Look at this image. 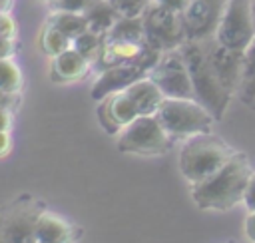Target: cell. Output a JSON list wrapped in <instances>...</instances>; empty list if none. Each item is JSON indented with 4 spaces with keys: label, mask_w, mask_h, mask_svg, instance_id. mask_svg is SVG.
Returning a JSON list of instances; mask_svg holds the SVG:
<instances>
[{
    "label": "cell",
    "mask_w": 255,
    "mask_h": 243,
    "mask_svg": "<svg viewBox=\"0 0 255 243\" xmlns=\"http://www.w3.org/2000/svg\"><path fill=\"white\" fill-rule=\"evenodd\" d=\"M90 0H54V8L62 12H80L84 14Z\"/></svg>",
    "instance_id": "d4e9b609"
},
{
    "label": "cell",
    "mask_w": 255,
    "mask_h": 243,
    "mask_svg": "<svg viewBox=\"0 0 255 243\" xmlns=\"http://www.w3.org/2000/svg\"><path fill=\"white\" fill-rule=\"evenodd\" d=\"M147 78L161 90L165 98H185L195 100L191 78L187 72V66L183 62V56L177 50L163 52L155 66L147 72Z\"/></svg>",
    "instance_id": "ba28073f"
},
{
    "label": "cell",
    "mask_w": 255,
    "mask_h": 243,
    "mask_svg": "<svg viewBox=\"0 0 255 243\" xmlns=\"http://www.w3.org/2000/svg\"><path fill=\"white\" fill-rule=\"evenodd\" d=\"M137 110L133 102L126 96V92H116L102 100L100 106V122L108 133H120L128 123L137 118Z\"/></svg>",
    "instance_id": "7c38bea8"
},
{
    "label": "cell",
    "mask_w": 255,
    "mask_h": 243,
    "mask_svg": "<svg viewBox=\"0 0 255 243\" xmlns=\"http://www.w3.org/2000/svg\"><path fill=\"white\" fill-rule=\"evenodd\" d=\"M237 94L243 104L255 110V40L245 50V64H243V76L241 84L237 88Z\"/></svg>",
    "instance_id": "ac0fdd59"
},
{
    "label": "cell",
    "mask_w": 255,
    "mask_h": 243,
    "mask_svg": "<svg viewBox=\"0 0 255 243\" xmlns=\"http://www.w3.org/2000/svg\"><path fill=\"white\" fill-rule=\"evenodd\" d=\"M171 135L161 127L155 116H137L128 123L118 137V147L124 153L157 155L169 149Z\"/></svg>",
    "instance_id": "8992f818"
},
{
    "label": "cell",
    "mask_w": 255,
    "mask_h": 243,
    "mask_svg": "<svg viewBox=\"0 0 255 243\" xmlns=\"http://www.w3.org/2000/svg\"><path fill=\"white\" fill-rule=\"evenodd\" d=\"M40 44H42V50H44L48 56H52V58L58 56V54H62L64 50L72 48V40H70L66 34H62L58 28L50 26V24H48V28L42 32Z\"/></svg>",
    "instance_id": "603a6c76"
},
{
    "label": "cell",
    "mask_w": 255,
    "mask_h": 243,
    "mask_svg": "<svg viewBox=\"0 0 255 243\" xmlns=\"http://www.w3.org/2000/svg\"><path fill=\"white\" fill-rule=\"evenodd\" d=\"M12 149V137L8 131H0V157Z\"/></svg>",
    "instance_id": "1f68e13d"
},
{
    "label": "cell",
    "mask_w": 255,
    "mask_h": 243,
    "mask_svg": "<svg viewBox=\"0 0 255 243\" xmlns=\"http://www.w3.org/2000/svg\"><path fill=\"white\" fill-rule=\"evenodd\" d=\"M8 100H10V96L0 92V106H6V104H8Z\"/></svg>",
    "instance_id": "836d02e7"
},
{
    "label": "cell",
    "mask_w": 255,
    "mask_h": 243,
    "mask_svg": "<svg viewBox=\"0 0 255 243\" xmlns=\"http://www.w3.org/2000/svg\"><path fill=\"white\" fill-rule=\"evenodd\" d=\"M50 26L58 28L70 40H74L76 36H80L82 32L88 30V22H86L84 14H80V12H62V10H56L50 16Z\"/></svg>",
    "instance_id": "ffe728a7"
},
{
    "label": "cell",
    "mask_w": 255,
    "mask_h": 243,
    "mask_svg": "<svg viewBox=\"0 0 255 243\" xmlns=\"http://www.w3.org/2000/svg\"><path fill=\"white\" fill-rule=\"evenodd\" d=\"M233 155L235 149L211 131L195 133L185 139L179 151V171L191 185H195L219 171Z\"/></svg>",
    "instance_id": "3957f363"
},
{
    "label": "cell",
    "mask_w": 255,
    "mask_h": 243,
    "mask_svg": "<svg viewBox=\"0 0 255 243\" xmlns=\"http://www.w3.org/2000/svg\"><path fill=\"white\" fill-rule=\"evenodd\" d=\"M106 40H122V42H145L143 40V20L141 18H118L110 32L104 36Z\"/></svg>",
    "instance_id": "d6986e66"
},
{
    "label": "cell",
    "mask_w": 255,
    "mask_h": 243,
    "mask_svg": "<svg viewBox=\"0 0 255 243\" xmlns=\"http://www.w3.org/2000/svg\"><path fill=\"white\" fill-rule=\"evenodd\" d=\"M102 46H104V36H100V34H96L92 30H86V32H82L80 36H76L72 40V48L76 52H80L92 64L98 60V56L102 52Z\"/></svg>",
    "instance_id": "44dd1931"
},
{
    "label": "cell",
    "mask_w": 255,
    "mask_h": 243,
    "mask_svg": "<svg viewBox=\"0 0 255 243\" xmlns=\"http://www.w3.org/2000/svg\"><path fill=\"white\" fill-rule=\"evenodd\" d=\"M243 205L249 209V211H255V171L247 183V189H245V195H243Z\"/></svg>",
    "instance_id": "4316f807"
},
{
    "label": "cell",
    "mask_w": 255,
    "mask_h": 243,
    "mask_svg": "<svg viewBox=\"0 0 255 243\" xmlns=\"http://www.w3.org/2000/svg\"><path fill=\"white\" fill-rule=\"evenodd\" d=\"M155 4L163 6V8H169V10H175V12H181L187 4V0H153Z\"/></svg>",
    "instance_id": "f546056e"
},
{
    "label": "cell",
    "mask_w": 255,
    "mask_h": 243,
    "mask_svg": "<svg viewBox=\"0 0 255 243\" xmlns=\"http://www.w3.org/2000/svg\"><path fill=\"white\" fill-rule=\"evenodd\" d=\"M205 48H207V56H209V62H211L215 76L231 94H235L239 84H241V76H243L245 52L225 48L215 38H207Z\"/></svg>",
    "instance_id": "8fae6325"
},
{
    "label": "cell",
    "mask_w": 255,
    "mask_h": 243,
    "mask_svg": "<svg viewBox=\"0 0 255 243\" xmlns=\"http://www.w3.org/2000/svg\"><path fill=\"white\" fill-rule=\"evenodd\" d=\"M124 92L133 102V106H135V110H137L139 116H155V112L159 110L161 102L165 100V96L161 94V90L147 76L135 80Z\"/></svg>",
    "instance_id": "9a60e30c"
},
{
    "label": "cell",
    "mask_w": 255,
    "mask_h": 243,
    "mask_svg": "<svg viewBox=\"0 0 255 243\" xmlns=\"http://www.w3.org/2000/svg\"><path fill=\"white\" fill-rule=\"evenodd\" d=\"M0 243H6V241H4V237H2V235H0Z\"/></svg>",
    "instance_id": "d590c367"
},
{
    "label": "cell",
    "mask_w": 255,
    "mask_h": 243,
    "mask_svg": "<svg viewBox=\"0 0 255 243\" xmlns=\"http://www.w3.org/2000/svg\"><path fill=\"white\" fill-rule=\"evenodd\" d=\"M12 8V0H0V14L8 12Z\"/></svg>",
    "instance_id": "d6a6232c"
},
{
    "label": "cell",
    "mask_w": 255,
    "mask_h": 243,
    "mask_svg": "<svg viewBox=\"0 0 255 243\" xmlns=\"http://www.w3.org/2000/svg\"><path fill=\"white\" fill-rule=\"evenodd\" d=\"M245 235L251 243H255V211H249L245 217Z\"/></svg>",
    "instance_id": "f1b7e54d"
},
{
    "label": "cell",
    "mask_w": 255,
    "mask_h": 243,
    "mask_svg": "<svg viewBox=\"0 0 255 243\" xmlns=\"http://www.w3.org/2000/svg\"><path fill=\"white\" fill-rule=\"evenodd\" d=\"M34 243H38V241H34Z\"/></svg>",
    "instance_id": "8d00e7d4"
},
{
    "label": "cell",
    "mask_w": 255,
    "mask_h": 243,
    "mask_svg": "<svg viewBox=\"0 0 255 243\" xmlns=\"http://www.w3.org/2000/svg\"><path fill=\"white\" fill-rule=\"evenodd\" d=\"M22 86V74H20V68L10 60V58H4L0 60V92L2 94H16Z\"/></svg>",
    "instance_id": "7402d4cb"
},
{
    "label": "cell",
    "mask_w": 255,
    "mask_h": 243,
    "mask_svg": "<svg viewBox=\"0 0 255 243\" xmlns=\"http://www.w3.org/2000/svg\"><path fill=\"white\" fill-rule=\"evenodd\" d=\"M213 38L225 48L245 52L255 40L251 0H225Z\"/></svg>",
    "instance_id": "52a82bcc"
},
{
    "label": "cell",
    "mask_w": 255,
    "mask_h": 243,
    "mask_svg": "<svg viewBox=\"0 0 255 243\" xmlns=\"http://www.w3.org/2000/svg\"><path fill=\"white\" fill-rule=\"evenodd\" d=\"M84 16L88 22V30H92L100 36H106L110 32V28L116 24V20L120 18L108 0H92L86 6Z\"/></svg>",
    "instance_id": "e0dca14e"
},
{
    "label": "cell",
    "mask_w": 255,
    "mask_h": 243,
    "mask_svg": "<svg viewBox=\"0 0 255 243\" xmlns=\"http://www.w3.org/2000/svg\"><path fill=\"white\" fill-rule=\"evenodd\" d=\"M225 0H187L181 10L185 40H207L215 36Z\"/></svg>",
    "instance_id": "9c48e42d"
},
{
    "label": "cell",
    "mask_w": 255,
    "mask_h": 243,
    "mask_svg": "<svg viewBox=\"0 0 255 243\" xmlns=\"http://www.w3.org/2000/svg\"><path fill=\"white\" fill-rule=\"evenodd\" d=\"M90 64L92 62L86 60L80 52H76L74 48H68L62 54L54 56V60H52V80H56V82L80 80L88 74Z\"/></svg>",
    "instance_id": "2e32d148"
},
{
    "label": "cell",
    "mask_w": 255,
    "mask_h": 243,
    "mask_svg": "<svg viewBox=\"0 0 255 243\" xmlns=\"http://www.w3.org/2000/svg\"><path fill=\"white\" fill-rule=\"evenodd\" d=\"M90 2H92V0H90Z\"/></svg>",
    "instance_id": "74e56055"
},
{
    "label": "cell",
    "mask_w": 255,
    "mask_h": 243,
    "mask_svg": "<svg viewBox=\"0 0 255 243\" xmlns=\"http://www.w3.org/2000/svg\"><path fill=\"white\" fill-rule=\"evenodd\" d=\"M143 40L149 48L157 52H169L177 50L185 42L181 12L163 8L155 2L143 12Z\"/></svg>",
    "instance_id": "5b68a950"
},
{
    "label": "cell",
    "mask_w": 255,
    "mask_h": 243,
    "mask_svg": "<svg viewBox=\"0 0 255 243\" xmlns=\"http://www.w3.org/2000/svg\"><path fill=\"white\" fill-rule=\"evenodd\" d=\"M38 211L32 209H14L0 227V235L6 243H34Z\"/></svg>",
    "instance_id": "5bb4252c"
},
{
    "label": "cell",
    "mask_w": 255,
    "mask_h": 243,
    "mask_svg": "<svg viewBox=\"0 0 255 243\" xmlns=\"http://www.w3.org/2000/svg\"><path fill=\"white\" fill-rule=\"evenodd\" d=\"M155 118L171 137L207 133L215 122L213 116L197 100L185 98H165L155 112Z\"/></svg>",
    "instance_id": "277c9868"
},
{
    "label": "cell",
    "mask_w": 255,
    "mask_h": 243,
    "mask_svg": "<svg viewBox=\"0 0 255 243\" xmlns=\"http://www.w3.org/2000/svg\"><path fill=\"white\" fill-rule=\"evenodd\" d=\"M251 14H253V28H255V0H251Z\"/></svg>",
    "instance_id": "e575fe53"
},
{
    "label": "cell",
    "mask_w": 255,
    "mask_h": 243,
    "mask_svg": "<svg viewBox=\"0 0 255 243\" xmlns=\"http://www.w3.org/2000/svg\"><path fill=\"white\" fill-rule=\"evenodd\" d=\"M12 52H14V44H12V40H10V38H2V36H0V60L10 58V56H12Z\"/></svg>",
    "instance_id": "4dcf8cb0"
},
{
    "label": "cell",
    "mask_w": 255,
    "mask_h": 243,
    "mask_svg": "<svg viewBox=\"0 0 255 243\" xmlns=\"http://www.w3.org/2000/svg\"><path fill=\"white\" fill-rule=\"evenodd\" d=\"M76 229L72 223L52 211H40L34 229V241L38 243H72Z\"/></svg>",
    "instance_id": "4fadbf2b"
},
{
    "label": "cell",
    "mask_w": 255,
    "mask_h": 243,
    "mask_svg": "<svg viewBox=\"0 0 255 243\" xmlns=\"http://www.w3.org/2000/svg\"><path fill=\"white\" fill-rule=\"evenodd\" d=\"M0 36L2 38H10V40L16 36V22L8 12L0 14Z\"/></svg>",
    "instance_id": "484cf974"
},
{
    "label": "cell",
    "mask_w": 255,
    "mask_h": 243,
    "mask_svg": "<svg viewBox=\"0 0 255 243\" xmlns=\"http://www.w3.org/2000/svg\"><path fill=\"white\" fill-rule=\"evenodd\" d=\"M179 52L187 66L195 100L213 116L215 122L221 120L233 94L215 76L207 56L205 40H185L179 46Z\"/></svg>",
    "instance_id": "7a4b0ae2"
},
{
    "label": "cell",
    "mask_w": 255,
    "mask_h": 243,
    "mask_svg": "<svg viewBox=\"0 0 255 243\" xmlns=\"http://www.w3.org/2000/svg\"><path fill=\"white\" fill-rule=\"evenodd\" d=\"M12 127V116L6 106H0V131H10Z\"/></svg>",
    "instance_id": "83f0119b"
},
{
    "label": "cell",
    "mask_w": 255,
    "mask_h": 243,
    "mask_svg": "<svg viewBox=\"0 0 255 243\" xmlns=\"http://www.w3.org/2000/svg\"><path fill=\"white\" fill-rule=\"evenodd\" d=\"M120 18H141L153 0H108Z\"/></svg>",
    "instance_id": "cb8c5ba5"
},
{
    "label": "cell",
    "mask_w": 255,
    "mask_h": 243,
    "mask_svg": "<svg viewBox=\"0 0 255 243\" xmlns=\"http://www.w3.org/2000/svg\"><path fill=\"white\" fill-rule=\"evenodd\" d=\"M251 175L253 169L247 155L235 151V155L219 171L191 185V199L199 209H231L237 203H243V195Z\"/></svg>",
    "instance_id": "6da1fadb"
},
{
    "label": "cell",
    "mask_w": 255,
    "mask_h": 243,
    "mask_svg": "<svg viewBox=\"0 0 255 243\" xmlns=\"http://www.w3.org/2000/svg\"><path fill=\"white\" fill-rule=\"evenodd\" d=\"M155 64H151V62H128V64H118V66H112V68L100 72L98 80L92 86V98L102 102L104 98H108L116 92H124L129 84L147 76V72Z\"/></svg>",
    "instance_id": "30bf717a"
}]
</instances>
